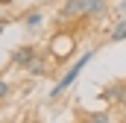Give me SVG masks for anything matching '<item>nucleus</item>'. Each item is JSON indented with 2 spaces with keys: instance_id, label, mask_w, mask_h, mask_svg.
I'll return each instance as SVG.
<instances>
[{
  "instance_id": "f257e3e1",
  "label": "nucleus",
  "mask_w": 126,
  "mask_h": 123,
  "mask_svg": "<svg viewBox=\"0 0 126 123\" xmlns=\"http://www.w3.org/2000/svg\"><path fill=\"white\" fill-rule=\"evenodd\" d=\"M91 59H94V50H88V53H82V56H79V62H73V64L67 67V73H64L62 79L56 82V88L50 91V100H59V97H62V94L67 91V88H70L73 82H76V76L82 73V67H85V64H88Z\"/></svg>"
},
{
  "instance_id": "f03ea898",
  "label": "nucleus",
  "mask_w": 126,
  "mask_h": 123,
  "mask_svg": "<svg viewBox=\"0 0 126 123\" xmlns=\"http://www.w3.org/2000/svg\"><path fill=\"white\" fill-rule=\"evenodd\" d=\"M73 50H76L73 35H67V32H56V35H53V41H50V56L56 62H64Z\"/></svg>"
},
{
  "instance_id": "7ed1b4c3",
  "label": "nucleus",
  "mask_w": 126,
  "mask_h": 123,
  "mask_svg": "<svg viewBox=\"0 0 126 123\" xmlns=\"http://www.w3.org/2000/svg\"><path fill=\"white\" fill-rule=\"evenodd\" d=\"M85 18V0H64L59 6V21H79Z\"/></svg>"
},
{
  "instance_id": "20e7f679",
  "label": "nucleus",
  "mask_w": 126,
  "mask_h": 123,
  "mask_svg": "<svg viewBox=\"0 0 126 123\" xmlns=\"http://www.w3.org/2000/svg\"><path fill=\"white\" fill-rule=\"evenodd\" d=\"M35 56H38V50L30 47V44H27V47H18V50L12 53V64H15V67H21V70H27L32 62H35Z\"/></svg>"
},
{
  "instance_id": "39448f33",
  "label": "nucleus",
  "mask_w": 126,
  "mask_h": 123,
  "mask_svg": "<svg viewBox=\"0 0 126 123\" xmlns=\"http://www.w3.org/2000/svg\"><path fill=\"white\" fill-rule=\"evenodd\" d=\"M106 12H109V0H85V18L100 21L106 18Z\"/></svg>"
},
{
  "instance_id": "423d86ee",
  "label": "nucleus",
  "mask_w": 126,
  "mask_h": 123,
  "mask_svg": "<svg viewBox=\"0 0 126 123\" xmlns=\"http://www.w3.org/2000/svg\"><path fill=\"white\" fill-rule=\"evenodd\" d=\"M41 24H44V12H41V9H32V12L24 15V27L35 30V27H41Z\"/></svg>"
},
{
  "instance_id": "0eeeda50",
  "label": "nucleus",
  "mask_w": 126,
  "mask_h": 123,
  "mask_svg": "<svg viewBox=\"0 0 126 123\" xmlns=\"http://www.w3.org/2000/svg\"><path fill=\"white\" fill-rule=\"evenodd\" d=\"M47 70H50V67H47V62H41L38 56H35V62L27 67V73H30L32 79H41V76H47Z\"/></svg>"
},
{
  "instance_id": "6e6552de",
  "label": "nucleus",
  "mask_w": 126,
  "mask_h": 123,
  "mask_svg": "<svg viewBox=\"0 0 126 123\" xmlns=\"http://www.w3.org/2000/svg\"><path fill=\"white\" fill-rule=\"evenodd\" d=\"M85 120H91V123H109V120H111V114H109V111H88Z\"/></svg>"
},
{
  "instance_id": "1a4fd4ad",
  "label": "nucleus",
  "mask_w": 126,
  "mask_h": 123,
  "mask_svg": "<svg viewBox=\"0 0 126 123\" xmlns=\"http://www.w3.org/2000/svg\"><path fill=\"white\" fill-rule=\"evenodd\" d=\"M111 41H126V24H123V21H114V30H111Z\"/></svg>"
},
{
  "instance_id": "9d476101",
  "label": "nucleus",
  "mask_w": 126,
  "mask_h": 123,
  "mask_svg": "<svg viewBox=\"0 0 126 123\" xmlns=\"http://www.w3.org/2000/svg\"><path fill=\"white\" fill-rule=\"evenodd\" d=\"M117 106L126 108V82H120V97H117Z\"/></svg>"
},
{
  "instance_id": "9b49d317",
  "label": "nucleus",
  "mask_w": 126,
  "mask_h": 123,
  "mask_svg": "<svg viewBox=\"0 0 126 123\" xmlns=\"http://www.w3.org/2000/svg\"><path fill=\"white\" fill-rule=\"evenodd\" d=\"M6 94H9V82L0 79V100H6Z\"/></svg>"
},
{
  "instance_id": "f8f14e48",
  "label": "nucleus",
  "mask_w": 126,
  "mask_h": 123,
  "mask_svg": "<svg viewBox=\"0 0 126 123\" xmlns=\"http://www.w3.org/2000/svg\"><path fill=\"white\" fill-rule=\"evenodd\" d=\"M117 12H120V15H126V0H120V3H117Z\"/></svg>"
},
{
  "instance_id": "ddd939ff",
  "label": "nucleus",
  "mask_w": 126,
  "mask_h": 123,
  "mask_svg": "<svg viewBox=\"0 0 126 123\" xmlns=\"http://www.w3.org/2000/svg\"><path fill=\"white\" fill-rule=\"evenodd\" d=\"M3 27H6V21H0V32H3Z\"/></svg>"
}]
</instances>
